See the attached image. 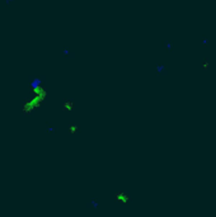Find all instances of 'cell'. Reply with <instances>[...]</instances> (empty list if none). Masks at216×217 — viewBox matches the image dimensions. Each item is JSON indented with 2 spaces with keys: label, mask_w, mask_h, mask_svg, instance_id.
<instances>
[{
  "label": "cell",
  "mask_w": 216,
  "mask_h": 217,
  "mask_svg": "<svg viewBox=\"0 0 216 217\" xmlns=\"http://www.w3.org/2000/svg\"><path fill=\"white\" fill-rule=\"evenodd\" d=\"M154 73L156 76H167L168 75V67L163 62H156L154 65Z\"/></svg>",
  "instance_id": "1"
},
{
  "label": "cell",
  "mask_w": 216,
  "mask_h": 217,
  "mask_svg": "<svg viewBox=\"0 0 216 217\" xmlns=\"http://www.w3.org/2000/svg\"><path fill=\"white\" fill-rule=\"evenodd\" d=\"M161 46L164 47L168 54H173L175 51V43H174V42H172V41H163Z\"/></svg>",
  "instance_id": "2"
},
{
  "label": "cell",
  "mask_w": 216,
  "mask_h": 217,
  "mask_svg": "<svg viewBox=\"0 0 216 217\" xmlns=\"http://www.w3.org/2000/svg\"><path fill=\"white\" fill-rule=\"evenodd\" d=\"M201 43H202L203 46H207V45H209V38H207V37H206L205 34L202 36V40H201Z\"/></svg>",
  "instance_id": "3"
},
{
  "label": "cell",
  "mask_w": 216,
  "mask_h": 217,
  "mask_svg": "<svg viewBox=\"0 0 216 217\" xmlns=\"http://www.w3.org/2000/svg\"><path fill=\"white\" fill-rule=\"evenodd\" d=\"M62 52H64L65 55H73V56H75L74 54H71V52H70V51H69V48H68V47H64V48H62Z\"/></svg>",
  "instance_id": "4"
},
{
  "label": "cell",
  "mask_w": 216,
  "mask_h": 217,
  "mask_svg": "<svg viewBox=\"0 0 216 217\" xmlns=\"http://www.w3.org/2000/svg\"><path fill=\"white\" fill-rule=\"evenodd\" d=\"M206 60H207V57H206V56H205V57H203V62H202V67H205V69L209 66V62H207V61H206Z\"/></svg>",
  "instance_id": "5"
},
{
  "label": "cell",
  "mask_w": 216,
  "mask_h": 217,
  "mask_svg": "<svg viewBox=\"0 0 216 217\" xmlns=\"http://www.w3.org/2000/svg\"><path fill=\"white\" fill-rule=\"evenodd\" d=\"M10 1H13V0H5V3H7V5H9V4H10Z\"/></svg>",
  "instance_id": "6"
},
{
  "label": "cell",
  "mask_w": 216,
  "mask_h": 217,
  "mask_svg": "<svg viewBox=\"0 0 216 217\" xmlns=\"http://www.w3.org/2000/svg\"><path fill=\"white\" fill-rule=\"evenodd\" d=\"M214 1H216V0H214Z\"/></svg>",
  "instance_id": "7"
}]
</instances>
